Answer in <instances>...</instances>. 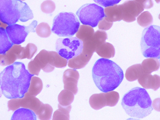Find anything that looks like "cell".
<instances>
[{
  "mask_svg": "<svg viewBox=\"0 0 160 120\" xmlns=\"http://www.w3.org/2000/svg\"><path fill=\"white\" fill-rule=\"evenodd\" d=\"M34 75L26 70L22 62H14L0 73V86L2 93L8 99L24 98Z\"/></svg>",
  "mask_w": 160,
  "mask_h": 120,
  "instance_id": "1",
  "label": "cell"
},
{
  "mask_svg": "<svg viewBox=\"0 0 160 120\" xmlns=\"http://www.w3.org/2000/svg\"><path fill=\"white\" fill-rule=\"evenodd\" d=\"M94 82L102 92L113 91L119 86L124 78L120 66L108 59L100 58L96 62L92 69Z\"/></svg>",
  "mask_w": 160,
  "mask_h": 120,
  "instance_id": "2",
  "label": "cell"
},
{
  "mask_svg": "<svg viewBox=\"0 0 160 120\" xmlns=\"http://www.w3.org/2000/svg\"><path fill=\"white\" fill-rule=\"evenodd\" d=\"M152 100L145 89L136 87L123 96L121 105L126 114L134 118H145L153 110Z\"/></svg>",
  "mask_w": 160,
  "mask_h": 120,
  "instance_id": "3",
  "label": "cell"
},
{
  "mask_svg": "<svg viewBox=\"0 0 160 120\" xmlns=\"http://www.w3.org/2000/svg\"><path fill=\"white\" fill-rule=\"evenodd\" d=\"M34 18L32 12L21 0H0V21L5 25L15 24L19 20L26 22Z\"/></svg>",
  "mask_w": 160,
  "mask_h": 120,
  "instance_id": "4",
  "label": "cell"
},
{
  "mask_svg": "<svg viewBox=\"0 0 160 120\" xmlns=\"http://www.w3.org/2000/svg\"><path fill=\"white\" fill-rule=\"evenodd\" d=\"M68 60L61 57L54 51L42 50L33 60L28 64V70L32 74L38 76L41 70L44 72H50L55 68H63L67 67Z\"/></svg>",
  "mask_w": 160,
  "mask_h": 120,
  "instance_id": "5",
  "label": "cell"
},
{
  "mask_svg": "<svg viewBox=\"0 0 160 120\" xmlns=\"http://www.w3.org/2000/svg\"><path fill=\"white\" fill-rule=\"evenodd\" d=\"M142 55L145 58L160 59V28L150 25L143 30L141 42Z\"/></svg>",
  "mask_w": 160,
  "mask_h": 120,
  "instance_id": "6",
  "label": "cell"
},
{
  "mask_svg": "<svg viewBox=\"0 0 160 120\" xmlns=\"http://www.w3.org/2000/svg\"><path fill=\"white\" fill-rule=\"evenodd\" d=\"M80 25L74 13L62 12L54 18L52 32L59 37H72L78 32Z\"/></svg>",
  "mask_w": 160,
  "mask_h": 120,
  "instance_id": "7",
  "label": "cell"
},
{
  "mask_svg": "<svg viewBox=\"0 0 160 120\" xmlns=\"http://www.w3.org/2000/svg\"><path fill=\"white\" fill-rule=\"evenodd\" d=\"M77 15L82 24L94 28L105 17L104 8L93 3L87 4L78 9Z\"/></svg>",
  "mask_w": 160,
  "mask_h": 120,
  "instance_id": "8",
  "label": "cell"
},
{
  "mask_svg": "<svg viewBox=\"0 0 160 120\" xmlns=\"http://www.w3.org/2000/svg\"><path fill=\"white\" fill-rule=\"evenodd\" d=\"M56 48L61 57L69 60L81 53L83 43L77 37L59 38L56 41Z\"/></svg>",
  "mask_w": 160,
  "mask_h": 120,
  "instance_id": "9",
  "label": "cell"
},
{
  "mask_svg": "<svg viewBox=\"0 0 160 120\" xmlns=\"http://www.w3.org/2000/svg\"><path fill=\"white\" fill-rule=\"evenodd\" d=\"M37 21H33L28 26L13 24L7 26L6 31L10 40L13 44L20 45L25 41L29 32H35Z\"/></svg>",
  "mask_w": 160,
  "mask_h": 120,
  "instance_id": "10",
  "label": "cell"
},
{
  "mask_svg": "<svg viewBox=\"0 0 160 120\" xmlns=\"http://www.w3.org/2000/svg\"><path fill=\"white\" fill-rule=\"evenodd\" d=\"M119 99V93L113 91L93 94L89 98V103L92 109L99 110L106 106H115Z\"/></svg>",
  "mask_w": 160,
  "mask_h": 120,
  "instance_id": "11",
  "label": "cell"
},
{
  "mask_svg": "<svg viewBox=\"0 0 160 120\" xmlns=\"http://www.w3.org/2000/svg\"><path fill=\"white\" fill-rule=\"evenodd\" d=\"M121 5L122 20L127 22L135 21L137 17L144 11L141 4L134 0H129Z\"/></svg>",
  "mask_w": 160,
  "mask_h": 120,
  "instance_id": "12",
  "label": "cell"
},
{
  "mask_svg": "<svg viewBox=\"0 0 160 120\" xmlns=\"http://www.w3.org/2000/svg\"><path fill=\"white\" fill-rule=\"evenodd\" d=\"M107 38V33L104 31H97L89 40L82 42L83 48L82 53L92 57L96 49L100 45L106 42Z\"/></svg>",
  "mask_w": 160,
  "mask_h": 120,
  "instance_id": "13",
  "label": "cell"
},
{
  "mask_svg": "<svg viewBox=\"0 0 160 120\" xmlns=\"http://www.w3.org/2000/svg\"><path fill=\"white\" fill-rule=\"evenodd\" d=\"M23 48L20 45H13L5 54H0V65H10L17 59H24Z\"/></svg>",
  "mask_w": 160,
  "mask_h": 120,
  "instance_id": "14",
  "label": "cell"
},
{
  "mask_svg": "<svg viewBox=\"0 0 160 120\" xmlns=\"http://www.w3.org/2000/svg\"><path fill=\"white\" fill-rule=\"evenodd\" d=\"M79 78V72L75 69L66 70L63 76L64 89L71 91L74 95L77 94L78 91L77 84Z\"/></svg>",
  "mask_w": 160,
  "mask_h": 120,
  "instance_id": "15",
  "label": "cell"
},
{
  "mask_svg": "<svg viewBox=\"0 0 160 120\" xmlns=\"http://www.w3.org/2000/svg\"><path fill=\"white\" fill-rule=\"evenodd\" d=\"M139 83L143 88L146 89H152L156 91L160 88L159 76L155 74L144 73L138 79Z\"/></svg>",
  "mask_w": 160,
  "mask_h": 120,
  "instance_id": "16",
  "label": "cell"
},
{
  "mask_svg": "<svg viewBox=\"0 0 160 120\" xmlns=\"http://www.w3.org/2000/svg\"><path fill=\"white\" fill-rule=\"evenodd\" d=\"M42 103L39 99L33 96L25 95L24 98H20V107L29 109L33 111L36 114Z\"/></svg>",
  "mask_w": 160,
  "mask_h": 120,
  "instance_id": "17",
  "label": "cell"
},
{
  "mask_svg": "<svg viewBox=\"0 0 160 120\" xmlns=\"http://www.w3.org/2000/svg\"><path fill=\"white\" fill-rule=\"evenodd\" d=\"M104 18L108 22H120L122 20L121 5L115 4L113 6L108 7L104 9Z\"/></svg>",
  "mask_w": 160,
  "mask_h": 120,
  "instance_id": "18",
  "label": "cell"
},
{
  "mask_svg": "<svg viewBox=\"0 0 160 120\" xmlns=\"http://www.w3.org/2000/svg\"><path fill=\"white\" fill-rule=\"evenodd\" d=\"M11 120H36L37 118L33 111L29 109L22 108L15 111Z\"/></svg>",
  "mask_w": 160,
  "mask_h": 120,
  "instance_id": "19",
  "label": "cell"
},
{
  "mask_svg": "<svg viewBox=\"0 0 160 120\" xmlns=\"http://www.w3.org/2000/svg\"><path fill=\"white\" fill-rule=\"evenodd\" d=\"M142 64H137L129 67L126 71L125 77L130 82L138 80L144 73Z\"/></svg>",
  "mask_w": 160,
  "mask_h": 120,
  "instance_id": "20",
  "label": "cell"
},
{
  "mask_svg": "<svg viewBox=\"0 0 160 120\" xmlns=\"http://www.w3.org/2000/svg\"><path fill=\"white\" fill-rule=\"evenodd\" d=\"M95 52L99 56L105 59L113 58L115 54V50L113 45L105 42L96 49Z\"/></svg>",
  "mask_w": 160,
  "mask_h": 120,
  "instance_id": "21",
  "label": "cell"
},
{
  "mask_svg": "<svg viewBox=\"0 0 160 120\" xmlns=\"http://www.w3.org/2000/svg\"><path fill=\"white\" fill-rule=\"evenodd\" d=\"M13 46L6 30L4 28L0 27V54H5Z\"/></svg>",
  "mask_w": 160,
  "mask_h": 120,
  "instance_id": "22",
  "label": "cell"
},
{
  "mask_svg": "<svg viewBox=\"0 0 160 120\" xmlns=\"http://www.w3.org/2000/svg\"><path fill=\"white\" fill-rule=\"evenodd\" d=\"M142 66L144 73L151 74L152 72L159 70L160 61L156 58H149L144 59L142 62Z\"/></svg>",
  "mask_w": 160,
  "mask_h": 120,
  "instance_id": "23",
  "label": "cell"
},
{
  "mask_svg": "<svg viewBox=\"0 0 160 120\" xmlns=\"http://www.w3.org/2000/svg\"><path fill=\"white\" fill-rule=\"evenodd\" d=\"M43 88V83L39 78L32 77L30 83L28 91L25 95L36 96L41 92Z\"/></svg>",
  "mask_w": 160,
  "mask_h": 120,
  "instance_id": "24",
  "label": "cell"
},
{
  "mask_svg": "<svg viewBox=\"0 0 160 120\" xmlns=\"http://www.w3.org/2000/svg\"><path fill=\"white\" fill-rule=\"evenodd\" d=\"M94 30L91 26L87 25H81L79 26L78 32L76 33V37L82 42L89 40L93 36Z\"/></svg>",
  "mask_w": 160,
  "mask_h": 120,
  "instance_id": "25",
  "label": "cell"
},
{
  "mask_svg": "<svg viewBox=\"0 0 160 120\" xmlns=\"http://www.w3.org/2000/svg\"><path fill=\"white\" fill-rule=\"evenodd\" d=\"M74 99V94L69 90H62L58 96L59 104L63 106H67L71 105Z\"/></svg>",
  "mask_w": 160,
  "mask_h": 120,
  "instance_id": "26",
  "label": "cell"
},
{
  "mask_svg": "<svg viewBox=\"0 0 160 120\" xmlns=\"http://www.w3.org/2000/svg\"><path fill=\"white\" fill-rule=\"evenodd\" d=\"M58 109L54 112L53 120H69L71 105L63 106L58 104Z\"/></svg>",
  "mask_w": 160,
  "mask_h": 120,
  "instance_id": "27",
  "label": "cell"
},
{
  "mask_svg": "<svg viewBox=\"0 0 160 120\" xmlns=\"http://www.w3.org/2000/svg\"><path fill=\"white\" fill-rule=\"evenodd\" d=\"M52 113V107L49 104L42 103L36 114L39 119L46 120L50 119Z\"/></svg>",
  "mask_w": 160,
  "mask_h": 120,
  "instance_id": "28",
  "label": "cell"
},
{
  "mask_svg": "<svg viewBox=\"0 0 160 120\" xmlns=\"http://www.w3.org/2000/svg\"><path fill=\"white\" fill-rule=\"evenodd\" d=\"M153 17L151 13L148 11L143 12L137 18L138 24L143 27H147L152 25L153 22Z\"/></svg>",
  "mask_w": 160,
  "mask_h": 120,
  "instance_id": "29",
  "label": "cell"
},
{
  "mask_svg": "<svg viewBox=\"0 0 160 120\" xmlns=\"http://www.w3.org/2000/svg\"><path fill=\"white\" fill-rule=\"evenodd\" d=\"M36 32L37 35L42 38H47L51 34V30L48 24L42 22L36 27Z\"/></svg>",
  "mask_w": 160,
  "mask_h": 120,
  "instance_id": "30",
  "label": "cell"
},
{
  "mask_svg": "<svg viewBox=\"0 0 160 120\" xmlns=\"http://www.w3.org/2000/svg\"><path fill=\"white\" fill-rule=\"evenodd\" d=\"M41 8L42 12H43L46 14H50L55 11L56 5L55 3L52 1L51 0H47L42 3Z\"/></svg>",
  "mask_w": 160,
  "mask_h": 120,
  "instance_id": "31",
  "label": "cell"
},
{
  "mask_svg": "<svg viewBox=\"0 0 160 120\" xmlns=\"http://www.w3.org/2000/svg\"><path fill=\"white\" fill-rule=\"evenodd\" d=\"M93 1L100 6L106 8L119 4L121 2V0H93Z\"/></svg>",
  "mask_w": 160,
  "mask_h": 120,
  "instance_id": "32",
  "label": "cell"
},
{
  "mask_svg": "<svg viewBox=\"0 0 160 120\" xmlns=\"http://www.w3.org/2000/svg\"><path fill=\"white\" fill-rule=\"evenodd\" d=\"M98 25L99 29L101 30L107 31L110 29L112 27L113 25V22H108L104 17L102 20L99 22Z\"/></svg>",
  "mask_w": 160,
  "mask_h": 120,
  "instance_id": "33",
  "label": "cell"
},
{
  "mask_svg": "<svg viewBox=\"0 0 160 120\" xmlns=\"http://www.w3.org/2000/svg\"><path fill=\"white\" fill-rule=\"evenodd\" d=\"M8 108L9 111H15L20 108V98H14L12 99L8 102Z\"/></svg>",
  "mask_w": 160,
  "mask_h": 120,
  "instance_id": "34",
  "label": "cell"
},
{
  "mask_svg": "<svg viewBox=\"0 0 160 120\" xmlns=\"http://www.w3.org/2000/svg\"><path fill=\"white\" fill-rule=\"evenodd\" d=\"M139 4L143 6V8L146 9H148L152 8L154 6V2L153 0H134Z\"/></svg>",
  "mask_w": 160,
  "mask_h": 120,
  "instance_id": "35",
  "label": "cell"
},
{
  "mask_svg": "<svg viewBox=\"0 0 160 120\" xmlns=\"http://www.w3.org/2000/svg\"><path fill=\"white\" fill-rule=\"evenodd\" d=\"M2 89H1V86H0V98H1V97H2Z\"/></svg>",
  "mask_w": 160,
  "mask_h": 120,
  "instance_id": "36",
  "label": "cell"
},
{
  "mask_svg": "<svg viewBox=\"0 0 160 120\" xmlns=\"http://www.w3.org/2000/svg\"><path fill=\"white\" fill-rule=\"evenodd\" d=\"M155 2L157 3H159L160 0H155Z\"/></svg>",
  "mask_w": 160,
  "mask_h": 120,
  "instance_id": "37",
  "label": "cell"
},
{
  "mask_svg": "<svg viewBox=\"0 0 160 120\" xmlns=\"http://www.w3.org/2000/svg\"><path fill=\"white\" fill-rule=\"evenodd\" d=\"M21 1H25V0H21Z\"/></svg>",
  "mask_w": 160,
  "mask_h": 120,
  "instance_id": "38",
  "label": "cell"
},
{
  "mask_svg": "<svg viewBox=\"0 0 160 120\" xmlns=\"http://www.w3.org/2000/svg\"><path fill=\"white\" fill-rule=\"evenodd\" d=\"M0 25H1V21H0Z\"/></svg>",
  "mask_w": 160,
  "mask_h": 120,
  "instance_id": "39",
  "label": "cell"
}]
</instances>
